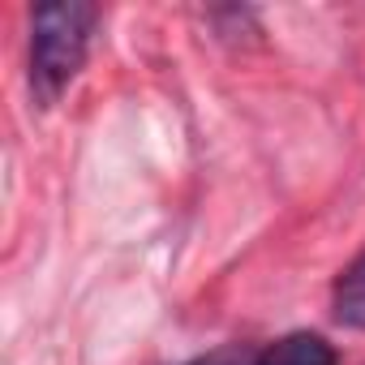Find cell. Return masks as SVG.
<instances>
[{"label": "cell", "instance_id": "obj_2", "mask_svg": "<svg viewBox=\"0 0 365 365\" xmlns=\"http://www.w3.org/2000/svg\"><path fill=\"white\" fill-rule=\"evenodd\" d=\"M254 365H339V356H335V348H331L322 335H314V331H292V335H284L279 344H271L267 352H258Z\"/></svg>", "mask_w": 365, "mask_h": 365}, {"label": "cell", "instance_id": "obj_4", "mask_svg": "<svg viewBox=\"0 0 365 365\" xmlns=\"http://www.w3.org/2000/svg\"><path fill=\"white\" fill-rule=\"evenodd\" d=\"M254 361H258V352H250L245 344H228V348H215V352L194 356L185 365H254Z\"/></svg>", "mask_w": 365, "mask_h": 365}, {"label": "cell", "instance_id": "obj_3", "mask_svg": "<svg viewBox=\"0 0 365 365\" xmlns=\"http://www.w3.org/2000/svg\"><path fill=\"white\" fill-rule=\"evenodd\" d=\"M331 309H335V322L365 331V254H361L356 262H348L344 275L335 279Z\"/></svg>", "mask_w": 365, "mask_h": 365}, {"label": "cell", "instance_id": "obj_1", "mask_svg": "<svg viewBox=\"0 0 365 365\" xmlns=\"http://www.w3.org/2000/svg\"><path fill=\"white\" fill-rule=\"evenodd\" d=\"M95 18H99V9L78 5V0L35 9V22H31V91L43 108L56 103L65 95V86L82 73Z\"/></svg>", "mask_w": 365, "mask_h": 365}]
</instances>
